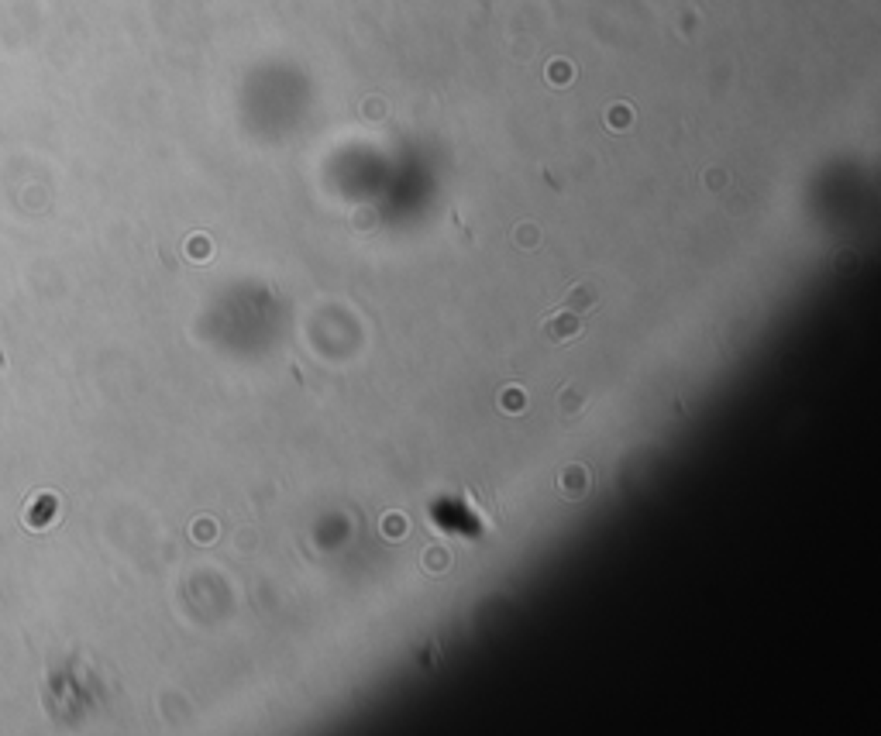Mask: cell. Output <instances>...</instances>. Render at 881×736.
<instances>
[{"label": "cell", "mask_w": 881, "mask_h": 736, "mask_svg": "<svg viewBox=\"0 0 881 736\" xmlns=\"http://www.w3.org/2000/svg\"><path fill=\"white\" fill-rule=\"evenodd\" d=\"M586 334V313H575V310H565L558 306V313H551L544 324H541V338L551 344V348H561L568 341H579Z\"/></svg>", "instance_id": "cell-1"}, {"label": "cell", "mask_w": 881, "mask_h": 736, "mask_svg": "<svg viewBox=\"0 0 881 736\" xmlns=\"http://www.w3.org/2000/svg\"><path fill=\"white\" fill-rule=\"evenodd\" d=\"M595 299H599V289H595L592 282H575V286L565 292V299H561L558 306L575 310V313H588V310L595 306Z\"/></svg>", "instance_id": "cell-2"}, {"label": "cell", "mask_w": 881, "mask_h": 736, "mask_svg": "<svg viewBox=\"0 0 881 736\" xmlns=\"http://www.w3.org/2000/svg\"><path fill=\"white\" fill-rule=\"evenodd\" d=\"M561 492H565L568 499H579V496L588 492V471L582 464H568V468L561 471Z\"/></svg>", "instance_id": "cell-3"}, {"label": "cell", "mask_w": 881, "mask_h": 736, "mask_svg": "<svg viewBox=\"0 0 881 736\" xmlns=\"http://www.w3.org/2000/svg\"><path fill=\"white\" fill-rule=\"evenodd\" d=\"M582 403H586V396H582V389H575V385H565V392H561V417H579V410H582Z\"/></svg>", "instance_id": "cell-4"}, {"label": "cell", "mask_w": 881, "mask_h": 736, "mask_svg": "<svg viewBox=\"0 0 881 736\" xmlns=\"http://www.w3.org/2000/svg\"><path fill=\"white\" fill-rule=\"evenodd\" d=\"M503 406H506V410H520V406H527V396H523L520 389H506V396H503Z\"/></svg>", "instance_id": "cell-5"}, {"label": "cell", "mask_w": 881, "mask_h": 736, "mask_svg": "<svg viewBox=\"0 0 881 736\" xmlns=\"http://www.w3.org/2000/svg\"><path fill=\"white\" fill-rule=\"evenodd\" d=\"M516 245H537L534 224H520V227H516Z\"/></svg>", "instance_id": "cell-6"}, {"label": "cell", "mask_w": 881, "mask_h": 736, "mask_svg": "<svg viewBox=\"0 0 881 736\" xmlns=\"http://www.w3.org/2000/svg\"><path fill=\"white\" fill-rule=\"evenodd\" d=\"M427 557H430L427 561L430 568H448V551H427Z\"/></svg>", "instance_id": "cell-7"}]
</instances>
